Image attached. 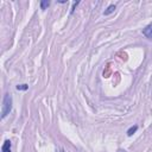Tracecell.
<instances>
[{"mask_svg":"<svg viewBox=\"0 0 152 152\" xmlns=\"http://www.w3.org/2000/svg\"><path fill=\"white\" fill-rule=\"evenodd\" d=\"M12 103H13V100H12V96L6 93L4 95V100H2V108H1V119H5L10 112L12 110Z\"/></svg>","mask_w":152,"mask_h":152,"instance_id":"cell-1","label":"cell"},{"mask_svg":"<svg viewBox=\"0 0 152 152\" xmlns=\"http://www.w3.org/2000/svg\"><path fill=\"white\" fill-rule=\"evenodd\" d=\"M142 34H144L147 39L152 40V23L148 24L147 26H145V28L142 30Z\"/></svg>","mask_w":152,"mask_h":152,"instance_id":"cell-2","label":"cell"},{"mask_svg":"<svg viewBox=\"0 0 152 152\" xmlns=\"http://www.w3.org/2000/svg\"><path fill=\"white\" fill-rule=\"evenodd\" d=\"M1 152H11V141L10 140H5V142L1 147Z\"/></svg>","mask_w":152,"mask_h":152,"instance_id":"cell-3","label":"cell"},{"mask_svg":"<svg viewBox=\"0 0 152 152\" xmlns=\"http://www.w3.org/2000/svg\"><path fill=\"white\" fill-rule=\"evenodd\" d=\"M114 11H115V5H114V4H112V5H109V6L107 7V10H104V12H103V15H108V14L113 13Z\"/></svg>","mask_w":152,"mask_h":152,"instance_id":"cell-4","label":"cell"},{"mask_svg":"<svg viewBox=\"0 0 152 152\" xmlns=\"http://www.w3.org/2000/svg\"><path fill=\"white\" fill-rule=\"evenodd\" d=\"M137 131H138V126L134 125V126H132V127H129V128L127 129V135H128V137H132Z\"/></svg>","mask_w":152,"mask_h":152,"instance_id":"cell-5","label":"cell"},{"mask_svg":"<svg viewBox=\"0 0 152 152\" xmlns=\"http://www.w3.org/2000/svg\"><path fill=\"white\" fill-rule=\"evenodd\" d=\"M15 88H17V90H27L28 86L27 84H18Z\"/></svg>","mask_w":152,"mask_h":152,"instance_id":"cell-6","label":"cell"},{"mask_svg":"<svg viewBox=\"0 0 152 152\" xmlns=\"http://www.w3.org/2000/svg\"><path fill=\"white\" fill-rule=\"evenodd\" d=\"M49 5H50V1H42L40 2V8L42 10H45L46 7H49Z\"/></svg>","mask_w":152,"mask_h":152,"instance_id":"cell-7","label":"cell"},{"mask_svg":"<svg viewBox=\"0 0 152 152\" xmlns=\"http://www.w3.org/2000/svg\"><path fill=\"white\" fill-rule=\"evenodd\" d=\"M80 4V1H76V2H74L72 4V7H71V10H70V14H72L74 13V11H75V8H76V6Z\"/></svg>","mask_w":152,"mask_h":152,"instance_id":"cell-8","label":"cell"},{"mask_svg":"<svg viewBox=\"0 0 152 152\" xmlns=\"http://www.w3.org/2000/svg\"><path fill=\"white\" fill-rule=\"evenodd\" d=\"M57 152H64V150H63V148H62V147H61V148H59V150H58V151H57Z\"/></svg>","mask_w":152,"mask_h":152,"instance_id":"cell-9","label":"cell"}]
</instances>
